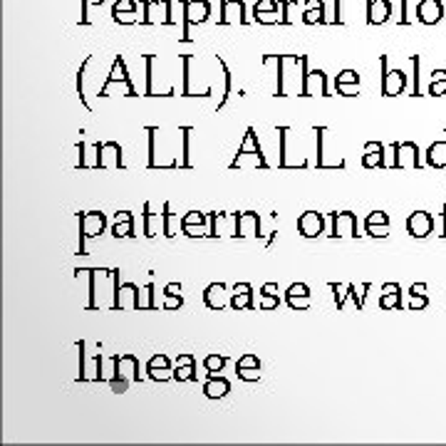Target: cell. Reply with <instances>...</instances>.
<instances>
[{"label": "cell", "instance_id": "6da1fadb", "mask_svg": "<svg viewBox=\"0 0 446 446\" xmlns=\"http://www.w3.org/2000/svg\"><path fill=\"white\" fill-rule=\"evenodd\" d=\"M129 382H142L139 377V359L137 355L127 352V355H114L112 357V377H109V387H112L114 394L127 392Z\"/></svg>", "mask_w": 446, "mask_h": 446}, {"label": "cell", "instance_id": "7a4b0ae2", "mask_svg": "<svg viewBox=\"0 0 446 446\" xmlns=\"http://www.w3.org/2000/svg\"><path fill=\"white\" fill-rule=\"evenodd\" d=\"M245 164H250V167L268 169V159H265L263 149H260L258 134H255V129H253V127L245 129V137H243V142H240V147H238V154H235V159H233V162H230V169L245 167Z\"/></svg>", "mask_w": 446, "mask_h": 446}, {"label": "cell", "instance_id": "3957f363", "mask_svg": "<svg viewBox=\"0 0 446 446\" xmlns=\"http://www.w3.org/2000/svg\"><path fill=\"white\" fill-rule=\"evenodd\" d=\"M112 280H114V293H112V303H109V308L112 310H147V305L139 300V295H142V288L134 283H124L119 285V268L112 270Z\"/></svg>", "mask_w": 446, "mask_h": 446}, {"label": "cell", "instance_id": "277c9868", "mask_svg": "<svg viewBox=\"0 0 446 446\" xmlns=\"http://www.w3.org/2000/svg\"><path fill=\"white\" fill-rule=\"evenodd\" d=\"M77 221H79L77 255H87V240L104 233V228H107V216H104L102 211H87V213H77Z\"/></svg>", "mask_w": 446, "mask_h": 446}, {"label": "cell", "instance_id": "5b68a950", "mask_svg": "<svg viewBox=\"0 0 446 446\" xmlns=\"http://www.w3.org/2000/svg\"><path fill=\"white\" fill-rule=\"evenodd\" d=\"M94 152H97L94 169H124L122 144L119 142H97Z\"/></svg>", "mask_w": 446, "mask_h": 446}, {"label": "cell", "instance_id": "8992f818", "mask_svg": "<svg viewBox=\"0 0 446 446\" xmlns=\"http://www.w3.org/2000/svg\"><path fill=\"white\" fill-rule=\"evenodd\" d=\"M124 84L127 87V97H139L137 94V87L132 84V79H129V74H127V67H124V60L122 57H117L114 60V65H112V72H109V77H107V82L102 84V89H99V94L97 97H109V87L112 84Z\"/></svg>", "mask_w": 446, "mask_h": 446}, {"label": "cell", "instance_id": "52a82bcc", "mask_svg": "<svg viewBox=\"0 0 446 446\" xmlns=\"http://www.w3.org/2000/svg\"><path fill=\"white\" fill-rule=\"evenodd\" d=\"M394 152V169H422L419 162V147L414 142H402L392 144Z\"/></svg>", "mask_w": 446, "mask_h": 446}, {"label": "cell", "instance_id": "ba28073f", "mask_svg": "<svg viewBox=\"0 0 446 446\" xmlns=\"http://www.w3.org/2000/svg\"><path fill=\"white\" fill-rule=\"evenodd\" d=\"M333 218V238H357V216L352 211H342V213H330Z\"/></svg>", "mask_w": 446, "mask_h": 446}, {"label": "cell", "instance_id": "9c48e42d", "mask_svg": "<svg viewBox=\"0 0 446 446\" xmlns=\"http://www.w3.org/2000/svg\"><path fill=\"white\" fill-rule=\"evenodd\" d=\"M434 228H437V221L429 211H414L407 218V233L412 238H427L429 233H434Z\"/></svg>", "mask_w": 446, "mask_h": 446}, {"label": "cell", "instance_id": "30bf717a", "mask_svg": "<svg viewBox=\"0 0 446 446\" xmlns=\"http://www.w3.org/2000/svg\"><path fill=\"white\" fill-rule=\"evenodd\" d=\"M382 97H397V94L404 92V87H407V77H404V72H399V69H387V57H382Z\"/></svg>", "mask_w": 446, "mask_h": 446}, {"label": "cell", "instance_id": "8fae6325", "mask_svg": "<svg viewBox=\"0 0 446 446\" xmlns=\"http://www.w3.org/2000/svg\"><path fill=\"white\" fill-rule=\"evenodd\" d=\"M235 238H253V235H260V216L255 211H245V213H235Z\"/></svg>", "mask_w": 446, "mask_h": 446}, {"label": "cell", "instance_id": "7c38bea8", "mask_svg": "<svg viewBox=\"0 0 446 446\" xmlns=\"http://www.w3.org/2000/svg\"><path fill=\"white\" fill-rule=\"evenodd\" d=\"M235 374H238V379H243V382H258L260 379V359L255 357L253 352L240 355L238 362H235Z\"/></svg>", "mask_w": 446, "mask_h": 446}, {"label": "cell", "instance_id": "4fadbf2b", "mask_svg": "<svg viewBox=\"0 0 446 446\" xmlns=\"http://www.w3.org/2000/svg\"><path fill=\"white\" fill-rule=\"evenodd\" d=\"M323 228H325L323 213H318V211H305V213H300V218H298V230H300V235H303V238H318V235L323 233Z\"/></svg>", "mask_w": 446, "mask_h": 446}, {"label": "cell", "instance_id": "5bb4252c", "mask_svg": "<svg viewBox=\"0 0 446 446\" xmlns=\"http://www.w3.org/2000/svg\"><path fill=\"white\" fill-rule=\"evenodd\" d=\"M204 303L208 310L221 313L225 305H230V293H225V283H211L204 290Z\"/></svg>", "mask_w": 446, "mask_h": 446}, {"label": "cell", "instance_id": "9a60e30c", "mask_svg": "<svg viewBox=\"0 0 446 446\" xmlns=\"http://www.w3.org/2000/svg\"><path fill=\"white\" fill-rule=\"evenodd\" d=\"M230 308H233L235 313H240V310H255L253 285L250 283H235L233 293H230Z\"/></svg>", "mask_w": 446, "mask_h": 446}, {"label": "cell", "instance_id": "2e32d148", "mask_svg": "<svg viewBox=\"0 0 446 446\" xmlns=\"http://www.w3.org/2000/svg\"><path fill=\"white\" fill-rule=\"evenodd\" d=\"M285 303L290 310H308L310 308V288L305 283H293L285 290Z\"/></svg>", "mask_w": 446, "mask_h": 446}, {"label": "cell", "instance_id": "e0dca14e", "mask_svg": "<svg viewBox=\"0 0 446 446\" xmlns=\"http://www.w3.org/2000/svg\"><path fill=\"white\" fill-rule=\"evenodd\" d=\"M174 379H177V382H194V379H199L196 357H194V355H189V352L179 355L177 367H174Z\"/></svg>", "mask_w": 446, "mask_h": 446}, {"label": "cell", "instance_id": "ac0fdd59", "mask_svg": "<svg viewBox=\"0 0 446 446\" xmlns=\"http://www.w3.org/2000/svg\"><path fill=\"white\" fill-rule=\"evenodd\" d=\"M364 169H387V159H384V144L382 142H367L364 144Z\"/></svg>", "mask_w": 446, "mask_h": 446}, {"label": "cell", "instance_id": "d6986e66", "mask_svg": "<svg viewBox=\"0 0 446 446\" xmlns=\"http://www.w3.org/2000/svg\"><path fill=\"white\" fill-rule=\"evenodd\" d=\"M211 218L206 216V213H199V211H189L186 216H182V221H179V225H182V233L189 235V238H196V235H206L201 233V228L206 225Z\"/></svg>", "mask_w": 446, "mask_h": 446}, {"label": "cell", "instance_id": "ffe728a7", "mask_svg": "<svg viewBox=\"0 0 446 446\" xmlns=\"http://www.w3.org/2000/svg\"><path fill=\"white\" fill-rule=\"evenodd\" d=\"M134 213L132 211H117L114 213V223H112V235L114 238H134Z\"/></svg>", "mask_w": 446, "mask_h": 446}, {"label": "cell", "instance_id": "44dd1931", "mask_svg": "<svg viewBox=\"0 0 446 446\" xmlns=\"http://www.w3.org/2000/svg\"><path fill=\"white\" fill-rule=\"evenodd\" d=\"M364 230L372 238H387L389 235V216L384 211H372L364 218Z\"/></svg>", "mask_w": 446, "mask_h": 446}, {"label": "cell", "instance_id": "7402d4cb", "mask_svg": "<svg viewBox=\"0 0 446 446\" xmlns=\"http://www.w3.org/2000/svg\"><path fill=\"white\" fill-rule=\"evenodd\" d=\"M379 308L382 310H399L402 308V288H399V283H384L382 285Z\"/></svg>", "mask_w": 446, "mask_h": 446}, {"label": "cell", "instance_id": "603a6c76", "mask_svg": "<svg viewBox=\"0 0 446 446\" xmlns=\"http://www.w3.org/2000/svg\"><path fill=\"white\" fill-rule=\"evenodd\" d=\"M230 392V382L218 374H206V382H204V394L208 399H221Z\"/></svg>", "mask_w": 446, "mask_h": 446}, {"label": "cell", "instance_id": "cb8c5ba5", "mask_svg": "<svg viewBox=\"0 0 446 446\" xmlns=\"http://www.w3.org/2000/svg\"><path fill=\"white\" fill-rule=\"evenodd\" d=\"M280 305V298H278V283H265L263 288H260V303H258V310H275Z\"/></svg>", "mask_w": 446, "mask_h": 446}, {"label": "cell", "instance_id": "d4e9b609", "mask_svg": "<svg viewBox=\"0 0 446 446\" xmlns=\"http://www.w3.org/2000/svg\"><path fill=\"white\" fill-rule=\"evenodd\" d=\"M164 310H179L184 308V298H182V283H169L164 288Z\"/></svg>", "mask_w": 446, "mask_h": 446}, {"label": "cell", "instance_id": "484cf974", "mask_svg": "<svg viewBox=\"0 0 446 446\" xmlns=\"http://www.w3.org/2000/svg\"><path fill=\"white\" fill-rule=\"evenodd\" d=\"M427 164L434 169H446V142H434L427 152Z\"/></svg>", "mask_w": 446, "mask_h": 446}, {"label": "cell", "instance_id": "4316f807", "mask_svg": "<svg viewBox=\"0 0 446 446\" xmlns=\"http://www.w3.org/2000/svg\"><path fill=\"white\" fill-rule=\"evenodd\" d=\"M89 62H92V57H87L82 65H79V72H77V97H79V102H82V107L87 109V112H92V104L87 102V94H84V72H87Z\"/></svg>", "mask_w": 446, "mask_h": 446}, {"label": "cell", "instance_id": "83f0119b", "mask_svg": "<svg viewBox=\"0 0 446 446\" xmlns=\"http://www.w3.org/2000/svg\"><path fill=\"white\" fill-rule=\"evenodd\" d=\"M429 94H432V97H446V69L434 72L432 84H429Z\"/></svg>", "mask_w": 446, "mask_h": 446}, {"label": "cell", "instance_id": "f1b7e54d", "mask_svg": "<svg viewBox=\"0 0 446 446\" xmlns=\"http://www.w3.org/2000/svg\"><path fill=\"white\" fill-rule=\"evenodd\" d=\"M144 235H147V238H154V235H157V216H154L152 213V204L149 201H144Z\"/></svg>", "mask_w": 446, "mask_h": 446}, {"label": "cell", "instance_id": "f546056e", "mask_svg": "<svg viewBox=\"0 0 446 446\" xmlns=\"http://www.w3.org/2000/svg\"><path fill=\"white\" fill-rule=\"evenodd\" d=\"M223 364H225V357H223V355H206V357H204V369H206L208 374L221 372Z\"/></svg>", "mask_w": 446, "mask_h": 446}, {"label": "cell", "instance_id": "4dcf8cb0", "mask_svg": "<svg viewBox=\"0 0 446 446\" xmlns=\"http://www.w3.org/2000/svg\"><path fill=\"white\" fill-rule=\"evenodd\" d=\"M87 273H89V303H87V310H97L99 308V303H97V273H99V270L92 268V270H87Z\"/></svg>", "mask_w": 446, "mask_h": 446}, {"label": "cell", "instance_id": "1f68e13d", "mask_svg": "<svg viewBox=\"0 0 446 446\" xmlns=\"http://www.w3.org/2000/svg\"><path fill=\"white\" fill-rule=\"evenodd\" d=\"M347 84H359V74L355 72V69H345V72H340L338 77H335V87L338 89L347 87Z\"/></svg>", "mask_w": 446, "mask_h": 446}, {"label": "cell", "instance_id": "d6a6232c", "mask_svg": "<svg viewBox=\"0 0 446 446\" xmlns=\"http://www.w3.org/2000/svg\"><path fill=\"white\" fill-rule=\"evenodd\" d=\"M162 233L167 235V238H174V228H172V204L164 201V213H162Z\"/></svg>", "mask_w": 446, "mask_h": 446}, {"label": "cell", "instance_id": "836d02e7", "mask_svg": "<svg viewBox=\"0 0 446 446\" xmlns=\"http://www.w3.org/2000/svg\"><path fill=\"white\" fill-rule=\"evenodd\" d=\"M369 288H372V283H362V285H359V293H357V285L350 283V295H352V300L357 303V310L364 308V295H367L364 290H369Z\"/></svg>", "mask_w": 446, "mask_h": 446}, {"label": "cell", "instance_id": "e575fe53", "mask_svg": "<svg viewBox=\"0 0 446 446\" xmlns=\"http://www.w3.org/2000/svg\"><path fill=\"white\" fill-rule=\"evenodd\" d=\"M189 134H191V127H184V129H182V147H184L182 167H184V169L191 167V159H189Z\"/></svg>", "mask_w": 446, "mask_h": 446}, {"label": "cell", "instance_id": "d590c367", "mask_svg": "<svg viewBox=\"0 0 446 446\" xmlns=\"http://www.w3.org/2000/svg\"><path fill=\"white\" fill-rule=\"evenodd\" d=\"M288 127H280L278 129V139H280V159H278V167L280 169H288V159H285V139H288Z\"/></svg>", "mask_w": 446, "mask_h": 446}, {"label": "cell", "instance_id": "8d00e7d4", "mask_svg": "<svg viewBox=\"0 0 446 446\" xmlns=\"http://www.w3.org/2000/svg\"><path fill=\"white\" fill-rule=\"evenodd\" d=\"M152 369H172V367H169L167 355H154V357L147 362V372H152Z\"/></svg>", "mask_w": 446, "mask_h": 446}, {"label": "cell", "instance_id": "74e56055", "mask_svg": "<svg viewBox=\"0 0 446 446\" xmlns=\"http://www.w3.org/2000/svg\"><path fill=\"white\" fill-rule=\"evenodd\" d=\"M315 134H318V159H315V167L328 169V164H325V159H323V134H325V127H315Z\"/></svg>", "mask_w": 446, "mask_h": 446}, {"label": "cell", "instance_id": "f35d334b", "mask_svg": "<svg viewBox=\"0 0 446 446\" xmlns=\"http://www.w3.org/2000/svg\"><path fill=\"white\" fill-rule=\"evenodd\" d=\"M152 65H154V55H147V94L144 97H157L152 84Z\"/></svg>", "mask_w": 446, "mask_h": 446}, {"label": "cell", "instance_id": "ab89813d", "mask_svg": "<svg viewBox=\"0 0 446 446\" xmlns=\"http://www.w3.org/2000/svg\"><path fill=\"white\" fill-rule=\"evenodd\" d=\"M429 305V298H427V293L424 295H414L412 298V303H409V310H424Z\"/></svg>", "mask_w": 446, "mask_h": 446}, {"label": "cell", "instance_id": "60d3db41", "mask_svg": "<svg viewBox=\"0 0 446 446\" xmlns=\"http://www.w3.org/2000/svg\"><path fill=\"white\" fill-rule=\"evenodd\" d=\"M182 97H194L191 87H189V57H184V94Z\"/></svg>", "mask_w": 446, "mask_h": 446}, {"label": "cell", "instance_id": "b9f144b4", "mask_svg": "<svg viewBox=\"0 0 446 446\" xmlns=\"http://www.w3.org/2000/svg\"><path fill=\"white\" fill-rule=\"evenodd\" d=\"M147 310H157L159 305H157V300H154V283H149L147 285Z\"/></svg>", "mask_w": 446, "mask_h": 446}, {"label": "cell", "instance_id": "7bdbcfd3", "mask_svg": "<svg viewBox=\"0 0 446 446\" xmlns=\"http://www.w3.org/2000/svg\"><path fill=\"white\" fill-rule=\"evenodd\" d=\"M414 74H417V77H414V89H412V94H414V97H419V57H414Z\"/></svg>", "mask_w": 446, "mask_h": 446}, {"label": "cell", "instance_id": "ee69618b", "mask_svg": "<svg viewBox=\"0 0 446 446\" xmlns=\"http://www.w3.org/2000/svg\"><path fill=\"white\" fill-rule=\"evenodd\" d=\"M442 218H444V225H442V238H446V204H444V211H442Z\"/></svg>", "mask_w": 446, "mask_h": 446}]
</instances>
